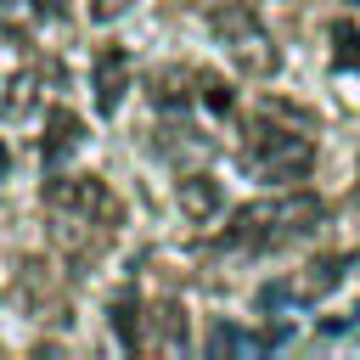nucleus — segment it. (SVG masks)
Listing matches in <instances>:
<instances>
[{"mask_svg": "<svg viewBox=\"0 0 360 360\" xmlns=\"http://www.w3.org/2000/svg\"><path fill=\"white\" fill-rule=\"evenodd\" d=\"M349 264H354L349 253L315 259V264H304V270H292V276H281V281L259 287V309H281V304H309V298H326V292L343 281V270H349Z\"/></svg>", "mask_w": 360, "mask_h": 360, "instance_id": "nucleus-5", "label": "nucleus"}, {"mask_svg": "<svg viewBox=\"0 0 360 360\" xmlns=\"http://www.w3.org/2000/svg\"><path fill=\"white\" fill-rule=\"evenodd\" d=\"M28 6H34L39 17H62V0H28Z\"/></svg>", "mask_w": 360, "mask_h": 360, "instance_id": "nucleus-17", "label": "nucleus"}, {"mask_svg": "<svg viewBox=\"0 0 360 360\" xmlns=\"http://www.w3.org/2000/svg\"><path fill=\"white\" fill-rule=\"evenodd\" d=\"M174 197H180V214H186L191 225H208V219L219 214V202H225V191H219L214 174H186Z\"/></svg>", "mask_w": 360, "mask_h": 360, "instance_id": "nucleus-8", "label": "nucleus"}, {"mask_svg": "<svg viewBox=\"0 0 360 360\" xmlns=\"http://www.w3.org/2000/svg\"><path fill=\"white\" fill-rule=\"evenodd\" d=\"M326 219V202L315 191H287V197H259V202H242L225 225V248H281L292 236H309L315 225Z\"/></svg>", "mask_w": 360, "mask_h": 360, "instance_id": "nucleus-1", "label": "nucleus"}, {"mask_svg": "<svg viewBox=\"0 0 360 360\" xmlns=\"http://www.w3.org/2000/svg\"><path fill=\"white\" fill-rule=\"evenodd\" d=\"M107 315H112V332H118L124 349H141V343H146V332H141L146 321H141V298H135V292H118Z\"/></svg>", "mask_w": 360, "mask_h": 360, "instance_id": "nucleus-11", "label": "nucleus"}, {"mask_svg": "<svg viewBox=\"0 0 360 360\" xmlns=\"http://www.w3.org/2000/svg\"><path fill=\"white\" fill-rule=\"evenodd\" d=\"M191 79H197V73H186V68H158V73L146 79V90H152L158 107H186V101H191V90H186Z\"/></svg>", "mask_w": 360, "mask_h": 360, "instance_id": "nucleus-12", "label": "nucleus"}, {"mask_svg": "<svg viewBox=\"0 0 360 360\" xmlns=\"http://www.w3.org/2000/svg\"><path fill=\"white\" fill-rule=\"evenodd\" d=\"M124 90H129V51L124 45H101L96 51V107L101 112H118Z\"/></svg>", "mask_w": 360, "mask_h": 360, "instance_id": "nucleus-6", "label": "nucleus"}, {"mask_svg": "<svg viewBox=\"0 0 360 360\" xmlns=\"http://www.w3.org/2000/svg\"><path fill=\"white\" fill-rule=\"evenodd\" d=\"M197 96H202L208 112H231V101H236V90H231L219 73H197Z\"/></svg>", "mask_w": 360, "mask_h": 360, "instance_id": "nucleus-14", "label": "nucleus"}, {"mask_svg": "<svg viewBox=\"0 0 360 360\" xmlns=\"http://www.w3.org/2000/svg\"><path fill=\"white\" fill-rule=\"evenodd\" d=\"M276 343H287V326H270V332H242V326H214L208 332V354H264V349H276Z\"/></svg>", "mask_w": 360, "mask_h": 360, "instance_id": "nucleus-7", "label": "nucleus"}, {"mask_svg": "<svg viewBox=\"0 0 360 360\" xmlns=\"http://www.w3.org/2000/svg\"><path fill=\"white\" fill-rule=\"evenodd\" d=\"M79 135H84L79 112H68V107H51V112H45V135H39V152H45V163H62V158L79 146Z\"/></svg>", "mask_w": 360, "mask_h": 360, "instance_id": "nucleus-9", "label": "nucleus"}, {"mask_svg": "<svg viewBox=\"0 0 360 360\" xmlns=\"http://www.w3.org/2000/svg\"><path fill=\"white\" fill-rule=\"evenodd\" d=\"M332 39H338V62H343V68H360V34H354V28L343 22V28L332 34Z\"/></svg>", "mask_w": 360, "mask_h": 360, "instance_id": "nucleus-15", "label": "nucleus"}, {"mask_svg": "<svg viewBox=\"0 0 360 360\" xmlns=\"http://www.w3.org/2000/svg\"><path fill=\"white\" fill-rule=\"evenodd\" d=\"M135 0H90V22H112V17H124Z\"/></svg>", "mask_w": 360, "mask_h": 360, "instance_id": "nucleus-16", "label": "nucleus"}, {"mask_svg": "<svg viewBox=\"0 0 360 360\" xmlns=\"http://www.w3.org/2000/svg\"><path fill=\"white\" fill-rule=\"evenodd\" d=\"M45 208L51 214H73V219H84V225H101V231H112L118 225V197H112V186L101 180V174H51L45 180Z\"/></svg>", "mask_w": 360, "mask_h": 360, "instance_id": "nucleus-4", "label": "nucleus"}, {"mask_svg": "<svg viewBox=\"0 0 360 360\" xmlns=\"http://www.w3.org/2000/svg\"><path fill=\"white\" fill-rule=\"evenodd\" d=\"M208 28L219 34V45H225V56L236 62V73H248V79H270V73L281 68V51H276L270 28H264L248 6H236V0L214 6V11H208Z\"/></svg>", "mask_w": 360, "mask_h": 360, "instance_id": "nucleus-3", "label": "nucleus"}, {"mask_svg": "<svg viewBox=\"0 0 360 360\" xmlns=\"http://www.w3.org/2000/svg\"><path fill=\"white\" fill-rule=\"evenodd\" d=\"M6 169H11V152H6V141H0V174H6Z\"/></svg>", "mask_w": 360, "mask_h": 360, "instance_id": "nucleus-18", "label": "nucleus"}, {"mask_svg": "<svg viewBox=\"0 0 360 360\" xmlns=\"http://www.w3.org/2000/svg\"><path fill=\"white\" fill-rule=\"evenodd\" d=\"M146 321H152V349H163V354H180L186 349V304L163 298Z\"/></svg>", "mask_w": 360, "mask_h": 360, "instance_id": "nucleus-10", "label": "nucleus"}, {"mask_svg": "<svg viewBox=\"0 0 360 360\" xmlns=\"http://www.w3.org/2000/svg\"><path fill=\"white\" fill-rule=\"evenodd\" d=\"M242 169L259 180H304L315 169V141L276 118H253L242 129Z\"/></svg>", "mask_w": 360, "mask_h": 360, "instance_id": "nucleus-2", "label": "nucleus"}, {"mask_svg": "<svg viewBox=\"0 0 360 360\" xmlns=\"http://www.w3.org/2000/svg\"><path fill=\"white\" fill-rule=\"evenodd\" d=\"M34 101H39V79H34V73H11V79H6V96H0V118L17 124V118L34 112Z\"/></svg>", "mask_w": 360, "mask_h": 360, "instance_id": "nucleus-13", "label": "nucleus"}]
</instances>
